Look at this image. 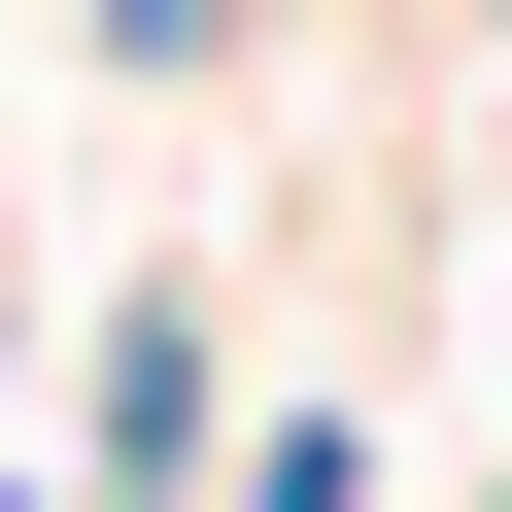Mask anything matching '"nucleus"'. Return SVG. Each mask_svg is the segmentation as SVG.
Here are the masks:
<instances>
[{
	"label": "nucleus",
	"mask_w": 512,
	"mask_h": 512,
	"mask_svg": "<svg viewBox=\"0 0 512 512\" xmlns=\"http://www.w3.org/2000/svg\"><path fill=\"white\" fill-rule=\"evenodd\" d=\"M103 35H205V0H103Z\"/></svg>",
	"instance_id": "1"
}]
</instances>
